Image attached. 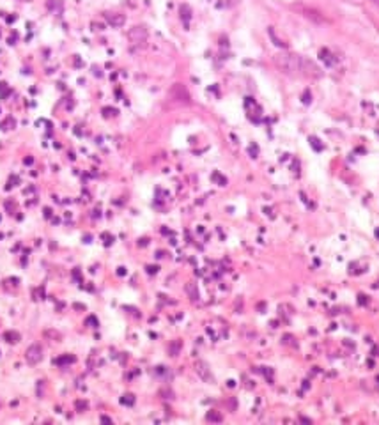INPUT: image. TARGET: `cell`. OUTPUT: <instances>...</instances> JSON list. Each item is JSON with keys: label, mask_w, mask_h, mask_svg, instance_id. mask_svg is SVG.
Returning a JSON list of instances; mask_svg holds the SVG:
<instances>
[{"label": "cell", "mask_w": 379, "mask_h": 425, "mask_svg": "<svg viewBox=\"0 0 379 425\" xmlns=\"http://www.w3.org/2000/svg\"><path fill=\"white\" fill-rule=\"evenodd\" d=\"M273 62L280 71L286 75H303L310 76V78H317L321 75L319 68L308 59H303L296 54H289V51H280L273 57Z\"/></svg>", "instance_id": "cell-1"}, {"label": "cell", "mask_w": 379, "mask_h": 425, "mask_svg": "<svg viewBox=\"0 0 379 425\" xmlns=\"http://www.w3.org/2000/svg\"><path fill=\"white\" fill-rule=\"evenodd\" d=\"M298 11L301 13V16H305V18L312 20L314 23H328V18H326V16L322 15L321 11H317V9H314V8H307V6H298Z\"/></svg>", "instance_id": "cell-2"}, {"label": "cell", "mask_w": 379, "mask_h": 425, "mask_svg": "<svg viewBox=\"0 0 379 425\" xmlns=\"http://www.w3.org/2000/svg\"><path fill=\"white\" fill-rule=\"evenodd\" d=\"M25 358H27V361H29L30 365L39 363V361L43 360V347H41L39 344H32V346L27 349Z\"/></svg>", "instance_id": "cell-3"}, {"label": "cell", "mask_w": 379, "mask_h": 425, "mask_svg": "<svg viewBox=\"0 0 379 425\" xmlns=\"http://www.w3.org/2000/svg\"><path fill=\"white\" fill-rule=\"evenodd\" d=\"M145 37H147V32H145L144 27H135L130 30V39L133 43H142V41H145Z\"/></svg>", "instance_id": "cell-4"}, {"label": "cell", "mask_w": 379, "mask_h": 425, "mask_svg": "<svg viewBox=\"0 0 379 425\" xmlns=\"http://www.w3.org/2000/svg\"><path fill=\"white\" fill-rule=\"evenodd\" d=\"M105 18H106V22H109V25H112V27L124 25V20H126L123 15H117V13H106Z\"/></svg>", "instance_id": "cell-5"}, {"label": "cell", "mask_w": 379, "mask_h": 425, "mask_svg": "<svg viewBox=\"0 0 379 425\" xmlns=\"http://www.w3.org/2000/svg\"><path fill=\"white\" fill-rule=\"evenodd\" d=\"M76 361V358L75 356H71V354H66V356H61V358H57L55 360V365H69V363H75Z\"/></svg>", "instance_id": "cell-6"}, {"label": "cell", "mask_w": 379, "mask_h": 425, "mask_svg": "<svg viewBox=\"0 0 379 425\" xmlns=\"http://www.w3.org/2000/svg\"><path fill=\"white\" fill-rule=\"evenodd\" d=\"M4 340H8L9 344L20 342V333L18 332H6L4 333Z\"/></svg>", "instance_id": "cell-7"}, {"label": "cell", "mask_w": 379, "mask_h": 425, "mask_svg": "<svg viewBox=\"0 0 379 425\" xmlns=\"http://www.w3.org/2000/svg\"><path fill=\"white\" fill-rule=\"evenodd\" d=\"M87 407H89V404L85 402V400H75V409L78 411V413H82V411H85Z\"/></svg>", "instance_id": "cell-8"}, {"label": "cell", "mask_w": 379, "mask_h": 425, "mask_svg": "<svg viewBox=\"0 0 379 425\" xmlns=\"http://www.w3.org/2000/svg\"><path fill=\"white\" fill-rule=\"evenodd\" d=\"M85 325H90L92 328H96V326H98V319H96L94 315H89V317L85 319Z\"/></svg>", "instance_id": "cell-9"}, {"label": "cell", "mask_w": 379, "mask_h": 425, "mask_svg": "<svg viewBox=\"0 0 379 425\" xmlns=\"http://www.w3.org/2000/svg\"><path fill=\"white\" fill-rule=\"evenodd\" d=\"M207 420H214V421H220V420H222V416H220V414H216V413H211V414H207Z\"/></svg>", "instance_id": "cell-10"}, {"label": "cell", "mask_w": 379, "mask_h": 425, "mask_svg": "<svg viewBox=\"0 0 379 425\" xmlns=\"http://www.w3.org/2000/svg\"><path fill=\"white\" fill-rule=\"evenodd\" d=\"M46 337H53L55 340H61V333H55V332H46L44 333Z\"/></svg>", "instance_id": "cell-11"}, {"label": "cell", "mask_w": 379, "mask_h": 425, "mask_svg": "<svg viewBox=\"0 0 379 425\" xmlns=\"http://www.w3.org/2000/svg\"><path fill=\"white\" fill-rule=\"evenodd\" d=\"M73 277H75L76 280H80V270H78V268H75V270H73Z\"/></svg>", "instance_id": "cell-12"}, {"label": "cell", "mask_w": 379, "mask_h": 425, "mask_svg": "<svg viewBox=\"0 0 379 425\" xmlns=\"http://www.w3.org/2000/svg\"><path fill=\"white\" fill-rule=\"evenodd\" d=\"M44 217H46V218H50V217H51V209H50V207L44 209Z\"/></svg>", "instance_id": "cell-13"}, {"label": "cell", "mask_w": 379, "mask_h": 425, "mask_svg": "<svg viewBox=\"0 0 379 425\" xmlns=\"http://www.w3.org/2000/svg\"><path fill=\"white\" fill-rule=\"evenodd\" d=\"M73 306H75L76 310H83V308H85V306H83V305H80V303H75V305H73Z\"/></svg>", "instance_id": "cell-14"}, {"label": "cell", "mask_w": 379, "mask_h": 425, "mask_svg": "<svg viewBox=\"0 0 379 425\" xmlns=\"http://www.w3.org/2000/svg\"><path fill=\"white\" fill-rule=\"evenodd\" d=\"M372 2H374V4H377V6H379V0H372Z\"/></svg>", "instance_id": "cell-15"}]
</instances>
